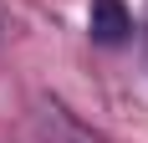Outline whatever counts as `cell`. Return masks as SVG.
Returning <instances> with one entry per match:
<instances>
[{
  "mask_svg": "<svg viewBox=\"0 0 148 143\" xmlns=\"http://www.w3.org/2000/svg\"><path fill=\"white\" fill-rule=\"evenodd\" d=\"M128 31H133V15H128L123 0H92V36L102 46L128 41Z\"/></svg>",
  "mask_w": 148,
  "mask_h": 143,
  "instance_id": "6da1fadb",
  "label": "cell"
},
{
  "mask_svg": "<svg viewBox=\"0 0 148 143\" xmlns=\"http://www.w3.org/2000/svg\"><path fill=\"white\" fill-rule=\"evenodd\" d=\"M0 21H5V10H0Z\"/></svg>",
  "mask_w": 148,
  "mask_h": 143,
  "instance_id": "7a4b0ae2",
  "label": "cell"
}]
</instances>
